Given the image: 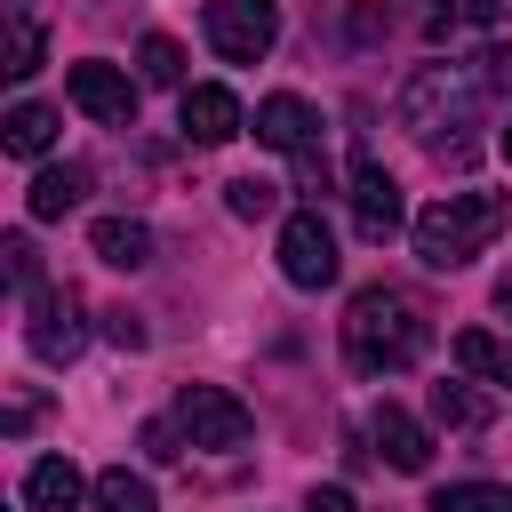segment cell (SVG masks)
<instances>
[{"instance_id":"8992f818","label":"cell","mask_w":512,"mask_h":512,"mask_svg":"<svg viewBox=\"0 0 512 512\" xmlns=\"http://www.w3.org/2000/svg\"><path fill=\"white\" fill-rule=\"evenodd\" d=\"M24 344L32 360L48 368H72L80 344H88V320H80V288H32V312H24Z\"/></svg>"},{"instance_id":"603a6c76","label":"cell","mask_w":512,"mask_h":512,"mask_svg":"<svg viewBox=\"0 0 512 512\" xmlns=\"http://www.w3.org/2000/svg\"><path fill=\"white\" fill-rule=\"evenodd\" d=\"M40 56H48L40 24H32V16H16V24H8V80H32V72H40Z\"/></svg>"},{"instance_id":"ffe728a7","label":"cell","mask_w":512,"mask_h":512,"mask_svg":"<svg viewBox=\"0 0 512 512\" xmlns=\"http://www.w3.org/2000/svg\"><path fill=\"white\" fill-rule=\"evenodd\" d=\"M224 208H232L240 224H264V216H280V184H272V176H232V184H224Z\"/></svg>"},{"instance_id":"4fadbf2b","label":"cell","mask_w":512,"mask_h":512,"mask_svg":"<svg viewBox=\"0 0 512 512\" xmlns=\"http://www.w3.org/2000/svg\"><path fill=\"white\" fill-rule=\"evenodd\" d=\"M80 496H96V480H80L72 456H40L24 472V512H80Z\"/></svg>"},{"instance_id":"9c48e42d","label":"cell","mask_w":512,"mask_h":512,"mask_svg":"<svg viewBox=\"0 0 512 512\" xmlns=\"http://www.w3.org/2000/svg\"><path fill=\"white\" fill-rule=\"evenodd\" d=\"M336 232H328V216L320 208H296V216H280V272L296 280V288H328L336 280Z\"/></svg>"},{"instance_id":"7402d4cb","label":"cell","mask_w":512,"mask_h":512,"mask_svg":"<svg viewBox=\"0 0 512 512\" xmlns=\"http://www.w3.org/2000/svg\"><path fill=\"white\" fill-rule=\"evenodd\" d=\"M136 72H144L152 88H184V48H176L168 32H144V48H136Z\"/></svg>"},{"instance_id":"277c9868","label":"cell","mask_w":512,"mask_h":512,"mask_svg":"<svg viewBox=\"0 0 512 512\" xmlns=\"http://www.w3.org/2000/svg\"><path fill=\"white\" fill-rule=\"evenodd\" d=\"M256 136L304 168V192H328V168H320V112H312L296 88H280V96L256 104Z\"/></svg>"},{"instance_id":"30bf717a","label":"cell","mask_w":512,"mask_h":512,"mask_svg":"<svg viewBox=\"0 0 512 512\" xmlns=\"http://www.w3.org/2000/svg\"><path fill=\"white\" fill-rule=\"evenodd\" d=\"M64 96H72L96 128H136V80H128L120 64H104V56L72 64V72H64Z\"/></svg>"},{"instance_id":"7c38bea8","label":"cell","mask_w":512,"mask_h":512,"mask_svg":"<svg viewBox=\"0 0 512 512\" xmlns=\"http://www.w3.org/2000/svg\"><path fill=\"white\" fill-rule=\"evenodd\" d=\"M368 440L384 448V464H392V472H424V464H432V432H424L408 408H392V400L368 416Z\"/></svg>"},{"instance_id":"f1b7e54d","label":"cell","mask_w":512,"mask_h":512,"mask_svg":"<svg viewBox=\"0 0 512 512\" xmlns=\"http://www.w3.org/2000/svg\"><path fill=\"white\" fill-rule=\"evenodd\" d=\"M512 0H464V24H504Z\"/></svg>"},{"instance_id":"7a4b0ae2","label":"cell","mask_w":512,"mask_h":512,"mask_svg":"<svg viewBox=\"0 0 512 512\" xmlns=\"http://www.w3.org/2000/svg\"><path fill=\"white\" fill-rule=\"evenodd\" d=\"M424 336H432L424 304L400 296V288H360L344 304V360H352V376H400V368H416Z\"/></svg>"},{"instance_id":"8fae6325","label":"cell","mask_w":512,"mask_h":512,"mask_svg":"<svg viewBox=\"0 0 512 512\" xmlns=\"http://www.w3.org/2000/svg\"><path fill=\"white\" fill-rule=\"evenodd\" d=\"M176 120H184V136H192V144H232V136L248 128V112H240V96H232V88H216V80H200V88H184V104H176Z\"/></svg>"},{"instance_id":"cb8c5ba5","label":"cell","mask_w":512,"mask_h":512,"mask_svg":"<svg viewBox=\"0 0 512 512\" xmlns=\"http://www.w3.org/2000/svg\"><path fill=\"white\" fill-rule=\"evenodd\" d=\"M0 256H8V280H16V288H40V248H32L24 232H8Z\"/></svg>"},{"instance_id":"d4e9b609","label":"cell","mask_w":512,"mask_h":512,"mask_svg":"<svg viewBox=\"0 0 512 512\" xmlns=\"http://www.w3.org/2000/svg\"><path fill=\"white\" fill-rule=\"evenodd\" d=\"M456 24H464V0H424L416 8V32L424 40H456Z\"/></svg>"},{"instance_id":"4dcf8cb0","label":"cell","mask_w":512,"mask_h":512,"mask_svg":"<svg viewBox=\"0 0 512 512\" xmlns=\"http://www.w3.org/2000/svg\"><path fill=\"white\" fill-rule=\"evenodd\" d=\"M496 304H504V312H512V272H504V280H496Z\"/></svg>"},{"instance_id":"f546056e","label":"cell","mask_w":512,"mask_h":512,"mask_svg":"<svg viewBox=\"0 0 512 512\" xmlns=\"http://www.w3.org/2000/svg\"><path fill=\"white\" fill-rule=\"evenodd\" d=\"M304 512H352V488H312Z\"/></svg>"},{"instance_id":"52a82bcc","label":"cell","mask_w":512,"mask_h":512,"mask_svg":"<svg viewBox=\"0 0 512 512\" xmlns=\"http://www.w3.org/2000/svg\"><path fill=\"white\" fill-rule=\"evenodd\" d=\"M176 432H184L192 448H248L256 416H248L224 384H184V392H176Z\"/></svg>"},{"instance_id":"d6a6232c","label":"cell","mask_w":512,"mask_h":512,"mask_svg":"<svg viewBox=\"0 0 512 512\" xmlns=\"http://www.w3.org/2000/svg\"><path fill=\"white\" fill-rule=\"evenodd\" d=\"M8 8H16V16H24V8H32V0H8Z\"/></svg>"},{"instance_id":"484cf974","label":"cell","mask_w":512,"mask_h":512,"mask_svg":"<svg viewBox=\"0 0 512 512\" xmlns=\"http://www.w3.org/2000/svg\"><path fill=\"white\" fill-rule=\"evenodd\" d=\"M472 72H480V88H488V96H512V40L480 48V64H472Z\"/></svg>"},{"instance_id":"ac0fdd59","label":"cell","mask_w":512,"mask_h":512,"mask_svg":"<svg viewBox=\"0 0 512 512\" xmlns=\"http://www.w3.org/2000/svg\"><path fill=\"white\" fill-rule=\"evenodd\" d=\"M96 512H160V496H152V480H144V472L104 464V472H96Z\"/></svg>"},{"instance_id":"e0dca14e","label":"cell","mask_w":512,"mask_h":512,"mask_svg":"<svg viewBox=\"0 0 512 512\" xmlns=\"http://www.w3.org/2000/svg\"><path fill=\"white\" fill-rule=\"evenodd\" d=\"M432 424H448V432H480V424H496V400L472 392V384H432Z\"/></svg>"},{"instance_id":"ba28073f","label":"cell","mask_w":512,"mask_h":512,"mask_svg":"<svg viewBox=\"0 0 512 512\" xmlns=\"http://www.w3.org/2000/svg\"><path fill=\"white\" fill-rule=\"evenodd\" d=\"M400 216H408V208H400V184H392V168H384V160L360 144V152H352V232H360L368 248H384V240L400 232Z\"/></svg>"},{"instance_id":"9a60e30c","label":"cell","mask_w":512,"mask_h":512,"mask_svg":"<svg viewBox=\"0 0 512 512\" xmlns=\"http://www.w3.org/2000/svg\"><path fill=\"white\" fill-rule=\"evenodd\" d=\"M88 248H96L112 272H144V264H152V224H136V216H96Z\"/></svg>"},{"instance_id":"1f68e13d","label":"cell","mask_w":512,"mask_h":512,"mask_svg":"<svg viewBox=\"0 0 512 512\" xmlns=\"http://www.w3.org/2000/svg\"><path fill=\"white\" fill-rule=\"evenodd\" d=\"M496 152H504V168H512V128H504V136H496Z\"/></svg>"},{"instance_id":"3957f363","label":"cell","mask_w":512,"mask_h":512,"mask_svg":"<svg viewBox=\"0 0 512 512\" xmlns=\"http://www.w3.org/2000/svg\"><path fill=\"white\" fill-rule=\"evenodd\" d=\"M504 216H512L504 192H440V200L416 216V264H432V272H464V264L504 232Z\"/></svg>"},{"instance_id":"2e32d148","label":"cell","mask_w":512,"mask_h":512,"mask_svg":"<svg viewBox=\"0 0 512 512\" xmlns=\"http://www.w3.org/2000/svg\"><path fill=\"white\" fill-rule=\"evenodd\" d=\"M456 368L464 376H480V384H512V344H496L488 328H456Z\"/></svg>"},{"instance_id":"6da1fadb","label":"cell","mask_w":512,"mask_h":512,"mask_svg":"<svg viewBox=\"0 0 512 512\" xmlns=\"http://www.w3.org/2000/svg\"><path fill=\"white\" fill-rule=\"evenodd\" d=\"M480 96H488V88H480V72H472V64H416L392 112H400V128H408L416 144H432L440 160H456V168H464V160H472V136H456V128H472Z\"/></svg>"},{"instance_id":"5bb4252c","label":"cell","mask_w":512,"mask_h":512,"mask_svg":"<svg viewBox=\"0 0 512 512\" xmlns=\"http://www.w3.org/2000/svg\"><path fill=\"white\" fill-rule=\"evenodd\" d=\"M80 200H88V168H80V160H64V168H40V176H32V192H24L32 224H56V216H72Z\"/></svg>"},{"instance_id":"5b68a950","label":"cell","mask_w":512,"mask_h":512,"mask_svg":"<svg viewBox=\"0 0 512 512\" xmlns=\"http://www.w3.org/2000/svg\"><path fill=\"white\" fill-rule=\"evenodd\" d=\"M208 48L224 64H264L280 40V0H208Z\"/></svg>"},{"instance_id":"83f0119b","label":"cell","mask_w":512,"mask_h":512,"mask_svg":"<svg viewBox=\"0 0 512 512\" xmlns=\"http://www.w3.org/2000/svg\"><path fill=\"white\" fill-rule=\"evenodd\" d=\"M104 336H112L120 352H144V320H136L128 304H112V312H104Z\"/></svg>"},{"instance_id":"d6986e66","label":"cell","mask_w":512,"mask_h":512,"mask_svg":"<svg viewBox=\"0 0 512 512\" xmlns=\"http://www.w3.org/2000/svg\"><path fill=\"white\" fill-rule=\"evenodd\" d=\"M0 128H8V152H16V160H40V152L56 144V112H48V104H16Z\"/></svg>"},{"instance_id":"44dd1931","label":"cell","mask_w":512,"mask_h":512,"mask_svg":"<svg viewBox=\"0 0 512 512\" xmlns=\"http://www.w3.org/2000/svg\"><path fill=\"white\" fill-rule=\"evenodd\" d=\"M432 512H512V488L504 480H456L432 496Z\"/></svg>"},{"instance_id":"4316f807","label":"cell","mask_w":512,"mask_h":512,"mask_svg":"<svg viewBox=\"0 0 512 512\" xmlns=\"http://www.w3.org/2000/svg\"><path fill=\"white\" fill-rule=\"evenodd\" d=\"M176 440H184V432H176V416H152V424H144V456H152V464H176V456H184Z\"/></svg>"}]
</instances>
